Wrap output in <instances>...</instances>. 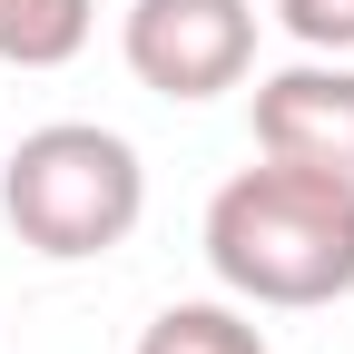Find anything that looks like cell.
<instances>
[{"instance_id":"5b68a950","label":"cell","mask_w":354,"mask_h":354,"mask_svg":"<svg viewBox=\"0 0 354 354\" xmlns=\"http://www.w3.org/2000/svg\"><path fill=\"white\" fill-rule=\"evenodd\" d=\"M99 30V0H0V59L20 69H69Z\"/></svg>"},{"instance_id":"52a82bcc","label":"cell","mask_w":354,"mask_h":354,"mask_svg":"<svg viewBox=\"0 0 354 354\" xmlns=\"http://www.w3.org/2000/svg\"><path fill=\"white\" fill-rule=\"evenodd\" d=\"M276 20H286L315 59H344V50H354V0H276Z\"/></svg>"},{"instance_id":"6da1fadb","label":"cell","mask_w":354,"mask_h":354,"mask_svg":"<svg viewBox=\"0 0 354 354\" xmlns=\"http://www.w3.org/2000/svg\"><path fill=\"white\" fill-rule=\"evenodd\" d=\"M207 266L246 305H286V315L335 305L354 286V187L286 158L236 167L207 197Z\"/></svg>"},{"instance_id":"7a4b0ae2","label":"cell","mask_w":354,"mask_h":354,"mask_svg":"<svg viewBox=\"0 0 354 354\" xmlns=\"http://www.w3.org/2000/svg\"><path fill=\"white\" fill-rule=\"evenodd\" d=\"M0 216H10V236L39 246L50 266H79V256H109L138 236L148 216V167L138 148L118 138L99 118H50L30 128L0 167Z\"/></svg>"},{"instance_id":"3957f363","label":"cell","mask_w":354,"mask_h":354,"mask_svg":"<svg viewBox=\"0 0 354 354\" xmlns=\"http://www.w3.org/2000/svg\"><path fill=\"white\" fill-rule=\"evenodd\" d=\"M118 50L158 99H216L256 69V10L246 0H128Z\"/></svg>"},{"instance_id":"8992f818","label":"cell","mask_w":354,"mask_h":354,"mask_svg":"<svg viewBox=\"0 0 354 354\" xmlns=\"http://www.w3.org/2000/svg\"><path fill=\"white\" fill-rule=\"evenodd\" d=\"M138 354H266V335L236 315V305H167V315L138 335Z\"/></svg>"},{"instance_id":"277c9868","label":"cell","mask_w":354,"mask_h":354,"mask_svg":"<svg viewBox=\"0 0 354 354\" xmlns=\"http://www.w3.org/2000/svg\"><path fill=\"white\" fill-rule=\"evenodd\" d=\"M256 158L315 167L354 187V69L344 59H295L256 79Z\"/></svg>"}]
</instances>
